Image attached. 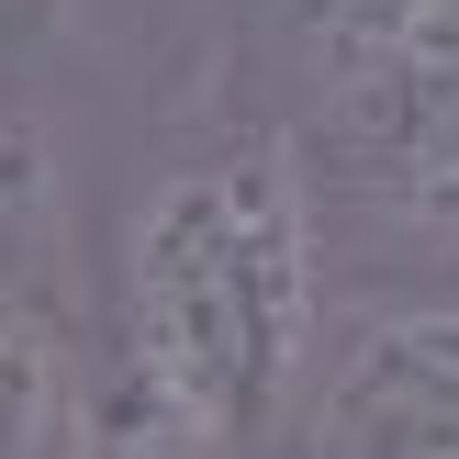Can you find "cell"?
I'll return each instance as SVG.
<instances>
[{
  "label": "cell",
  "mask_w": 459,
  "mask_h": 459,
  "mask_svg": "<svg viewBox=\"0 0 459 459\" xmlns=\"http://www.w3.org/2000/svg\"><path fill=\"white\" fill-rule=\"evenodd\" d=\"M45 247H56V146L22 101H0V303H45Z\"/></svg>",
  "instance_id": "277c9868"
},
{
  "label": "cell",
  "mask_w": 459,
  "mask_h": 459,
  "mask_svg": "<svg viewBox=\"0 0 459 459\" xmlns=\"http://www.w3.org/2000/svg\"><path fill=\"white\" fill-rule=\"evenodd\" d=\"M0 12H12V0H0Z\"/></svg>",
  "instance_id": "52a82bcc"
},
{
  "label": "cell",
  "mask_w": 459,
  "mask_h": 459,
  "mask_svg": "<svg viewBox=\"0 0 459 459\" xmlns=\"http://www.w3.org/2000/svg\"><path fill=\"white\" fill-rule=\"evenodd\" d=\"M325 348V224L281 124L179 157L124 224L112 359L236 459H269Z\"/></svg>",
  "instance_id": "6da1fadb"
},
{
  "label": "cell",
  "mask_w": 459,
  "mask_h": 459,
  "mask_svg": "<svg viewBox=\"0 0 459 459\" xmlns=\"http://www.w3.org/2000/svg\"><path fill=\"white\" fill-rule=\"evenodd\" d=\"M269 459H459V303H381L325 336Z\"/></svg>",
  "instance_id": "3957f363"
},
{
  "label": "cell",
  "mask_w": 459,
  "mask_h": 459,
  "mask_svg": "<svg viewBox=\"0 0 459 459\" xmlns=\"http://www.w3.org/2000/svg\"><path fill=\"white\" fill-rule=\"evenodd\" d=\"M34 459H79V448H67V415H56V426H45V448H34Z\"/></svg>",
  "instance_id": "8992f818"
},
{
  "label": "cell",
  "mask_w": 459,
  "mask_h": 459,
  "mask_svg": "<svg viewBox=\"0 0 459 459\" xmlns=\"http://www.w3.org/2000/svg\"><path fill=\"white\" fill-rule=\"evenodd\" d=\"M303 179H336L403 236H459V0L415 22L393 56H370L348 90L291 112Z\"/></svg>",
  "instance_id": "7a4b0ae2"
},
{
  "label": "cell",
  "mask_w": 459,
  "mask_h": 459,
  "mask_svg": "<svg viewBox=\"0 0 459 459\" xmlns=\"http://www.w3.org/2000/svg\"><path fill=\"white\" fill-rule=\"evenodd\" d=\"M67 336L45 303H0V459H34L45 426L67 415Z\"/></svg>",
  "instance_id": "5b68a950"
}]
</instances>
